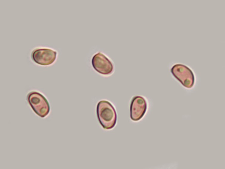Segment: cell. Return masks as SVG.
<instances>
[{"label": "cell", "mask_w": 225, "mask_h": 169, "mask_svg": "<svg viewBox=\"0 0 225 169\" xmlns=\"http://www.w3.org/2000/svg\"><path fill=\"white\" fill-rule=\"evenodd\" d=\"M57 52L48 48H38L33 50L31 58L34 63L39 65L47 66L52 64L57 57Z\"/></svg>", "instance_id": "obj_4"}, {"label": "cell", "mask_w": 225, "mask_h": 169, "mask_svg": "<svg viewBox=\"0 0 225 169\" xmlns=\"http://www.w3.org/2000/svg\"><path fill=\"white\" fill-rule=\"evenodd\" d=\"M91 63L94 69L101 74L108 75L113 71L114 67L112 63L101 52H98L93 56Z\"/></svg>", "instance_id": "obj_5"}, {"label": "cell", "mask_w": 225, "mask_h": 169, "mask_svg": "<svg viewBox=\"0 0 225 169\" xmlns=\"http://www.w3.org/2000/svg\"><path fill=\"white\" fill-rule=\"evenodd\" d=\"M171 71L173 76L184 87L191 88L195 83V77L192 70L183 64H177L171 68Z\"/></svg>", "instance_id": "obj_3"}, {"label": "cell", "mask_w": 225, "mask_h": 169, "mask_svg": "<svg viewBox=\"0 0 225 169\" xmlns=\"http://www.w3.org/2000/svg\"><path fill=\"white\" fill-rule=\"evenodd\" d=\"M27 99L33 110L39 116L44 118L49 114V103L42 93L36 90L31 91L27 94Z\"/></svg>", "instance_id": "obj_2"}, {"label": "cell", "mask_w": 225, "mask_h": 169, "mask_svg": "<svg viewBox=\"0 0 225 169\" xmlns=\"http://www.w3.org/2000/svg\"><path fill=\"white\" fill-rule=\"evenodd\" d=\"M97 115L98 121L103 128L110 129L115 125L117 120L116 110L108 101L101 100L97 103Z\"/></svg>", "instance_id": "obj_1"}, {"label": "cell", "mask_w": 225, "mask_h": 169, "mask_svg": "<svg viewBox=\"0 0 225 169\" xmlns=\"http://www.w3.org/2000/svg\"><path fill=\"white\" fill-rule=\"evenodd\" d=\"M147 108V103L144 98L140 96L134 97L130 106L131 119L134 121L139 120L145 115Z\"/></svg>", "instance_id": "obj_6"}]
</instances>
